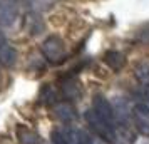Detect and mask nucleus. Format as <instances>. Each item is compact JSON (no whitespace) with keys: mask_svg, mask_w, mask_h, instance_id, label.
I'll use <instances>...</instances> for the list:
<instances>
[{"mask_svg":"<svg viewBox=\"0 0 149 144\" xmlns=\"http://www.w3.org/2000/svg\"><path fill=\"white\" fill-rule=\"evenodd\" d=\"M86 121L91 126V129L94 131L97 136L104 139L106 143L116 144L117 143V131H116V124L109 122L106 119H102L92 107L86 112Z\"/></svg>","mask_w":149,"mask_h":144,"instance_id":"nucleus-1","label":"nucleus"},{"mask_svg":"<svg viewBox=\"0 0 149 144\" xmlns=\"http://www.w3.org/2000/svg\"><path fill=\"white\" fill-rule=\"evenodd\" d=\"M40 52L50 64H61V62L65 61V55H67L65 44L59 35H49L42 42Z\"/></svg>","mask_w":149,"mask_h":144,"instance_id":"nucleus-2","label":"nucleus"},{"mask_svg":"<svg viewBox=\"0 0 149 144\" xmlns=\"http://www.w3.org/2000/svg\"><path fill=\"white\" fill-rule=\"evenodd\" d=\"M19 17L17 0H0V27H12Z\"/></svg>","mask_w":149,"mask_h":144,"instance_id":"nucleus-3","label":"nucleus"},{"mask_svg":"<svg viewBox=\"0 0 149 144\" xmlns=\"http://www.w3.org/2000/svg\"><path fill=\"white\" fill-rule=\"evenodd\" d=\"M132 121L136 129L142 136L149 137V106L148 104H136L132 107Z\"/></svg>","mask_w":149,"mask_h":144,"instance_id":"nucleus-4","label":"nucleus"},{"mask_svg":"<svg viewBox=\"0 0 149 144\" xmlns=\"http://www.w3.org/2000/svg\"><path fill=\"white\" fill-rule=\"evenodd\" d=\"M92 109L102 117V119H106L109 122L116 124V114H114V109H112V106L109 102L107 99L104 96H95L94 101H92Z\"/></svg>","mask_w":149,"mask_h":144,"instance_id":"nucleus-5","label":"nucleus"},{"mask_svg":"<svg viewBox=\"0 0 149 144\" xmlns=\"http://www.w3.org/2000/svg\"><path fill=\"white\" fill-rule=\"evenodd\" d=\"M17 62V50H15L10 42L5 39V35L0 32V64L5 67H12Z\"/></svg>","mask_w":149,"mask_h":144,"instance_id":"nucleus-6","label":"nucleus"},{"mask_svg":"<svg viewBox=\"0 0 149 144\" xmlns=\"http://www.w3.org/2000/svg\"><path fill=\"white\" fill-rule=\"evenodd\" d=\"M102 61L109 69H112L114 72H119L126 65V55L119 52V50H107L102 57Z\"/></svg>","mask_w":149,"mask_h":144,"instance_id":"nucleus-7","label":"nucleus"},{"mask_svg":"<svg viewBox=\"0 0 149 144\" xmlns=\"http://www.w3.org/2000/svg\"><path fill=\"white\" fill-rule=\"evenodd\" d=\"M17 139L20 144H40V136L32 129H29L27 126L17 127Z\"/></svg>","mask_w":149,"mask_h":144,"instance_id":"nucleus-8","label":"nucleus"},{"mask_svg":"<svg viewBox=\"0 0 149 144\" xmlns=\"http://www.w3.org/2000/svg\"><path fill=\"white\" fill-rule=\"evenodd\" d=\"M136 79L142 86H149V62H142L136 67Z\"/></svg>","mask_w":149,"mask_h":144,"instance_id":"nucleus-9","label":"nucleus"},{"mask_svg":"<svg viewBox=\"0 0 149 144\" xmlns=\"http://www.w3.org/2000/svg\"><path fill=\"white\" fill-rule=\"evenodd\" d=\"M55 112H57L64 121H69V119L74 117V114H69V112H74V109H72L69 104H61V106H57V107H55Z\"/></svg>","mask_w":149,"mask_h":144,"instance_id":"nucleus-10","label":"nucleus"},{"mask_svg":"<svg viewBox=\"0 0 149 144\" xmlns=\"http://www.w3.org/2000/svg\"><path fill=\"white\" fill-rule=\"evenodd\" d=\"M52 143L54 144H70V141L67 139V136L61 132V131H54L52 132Z\"/></svg>","mask_w":149,"mask_h":144,"instance_id":"nucleus-11","label":"nucleus"},{"mask_svg":"<svg viewBox=\"0 0 149 144\" xmlns=\"http://www.w3.org/2000/svg\"><path fill=\"white\" fill-rule=\"evenodd\" d=\"M144 99H146V104L149 106V86H144Z\"/></svg>","mask_w":149,"mask_h":144,"instance_id":"nucleus-12","label":"nucleus"}]
</instances>
